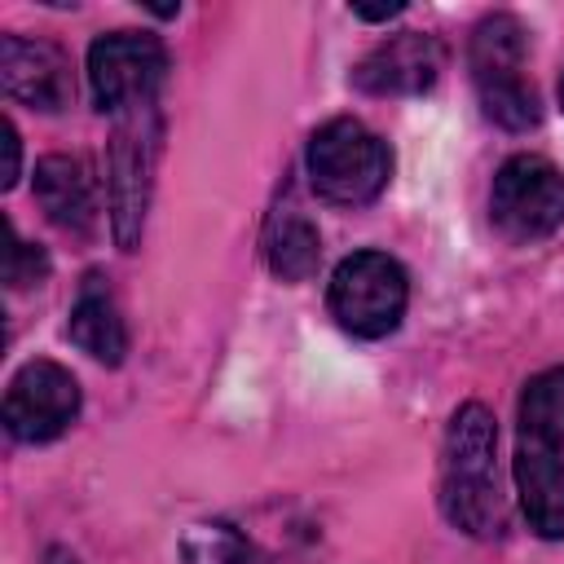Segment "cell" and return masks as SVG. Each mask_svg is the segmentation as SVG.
I'll use <instances>...</instances> for the list:
<instances>
[{
	"instance_id": "ac0fdd59",
	"label": "cell",
	"mask_w": 564,
	"mask_h": 564,
	"mask_svg": "<svg viewBox=\"0 0 564 564\" xmlns=\"http://www.w3.org/2000/svg\"><path fill=\"white\" fill-rule=\"evenodd\" d=\"M0 141H4V176H0V185L13 189L18 185V163H22V141H18V128L9 119H0Z\"/></svg>"
},
{
	"instance_id": "30bf717a",
	"label": "cell",
	"mask_w": 564,
	"mask_h": 564,
	"mask_svg": "<svg viewBox=\"0 0 564 564\" xmlns=\"http://www.w3.org/2000/svg\"><path fill=\"white\" fill-rule=\"evenodd\" d=\"M445 53L436 44V35L427 31H401L383 44H375L357 66H352V84L370 97H414L427 93L441 79Z\"/></svg>"
},
{
	"instance_id": "ffe728a7",
	"label": "cell",
	"mask_w": 564,
	"mask_h": 564,
	"mask_svg": "<svg viewBox=\"0 0 564 564\" xmlns=\"http://www.w3.org/2000/svg\"><path fill=\"white\" fill-rule=\"evenodd\" d=\"M560 106H564V75H560Z\"/></svg>"
},
{
	"instance_id": "52a82bcc",
	"label": "cell",
	"mask_w": 564,
	"mask_h": 564,
	"mask_svg": "<svg viewBox=\"0 0 564 564\" xmlns=\"http://www.w3.org/2000/svg\"><path fill=\"white\" fill-rule=\"evenodd\" d=\"M154 159H159L154 106L119 115V128H115L110 154H106V185H110V229H115V242L123 251H132L141 238L150 185H154Z\"/></svg>"
},
{
	"instance_id": "277c9868",
	"label": "cell",
	"mask_w": 564,
	"mask_h": 564,
	"mask_svg": "<svg viewBox=\"0 0 564 564\" xmlns=\"http://www.w3.org/2000/svg\"><path fill=\"white\" fill-rule=\"evenodd\" d=\"M330 317L357 339H383L401 326L410 304L405 269L388 251H357L330 278Z\"/></svg>"
},
{
	"instance_id": "6da1fadb",
	"label": "cell",
	"mask_w": 564,
	"mask_h": 564,
	"mask_svg": "<svg viewBox=\"0 0 564 564\" xmlns=\"http://www.w3.org/2000/svg\"><path fill=\"white\" fill-rule=\"evenodd\" d=\"M498 423L480 401L454 410L441 449V511L467 538H498L507 529V502L498 494Z\"/></svg>"
},
{
	"instance_id": "d6986e66",
	"label": "cell",
	"mask_w": 564,
	"mask_h": 564,
	"mask_svg": "<svg viewBox=\"0 0 564 564\" xmlns=\"http://www.w3.org/2000/svg\"><path fill=\"white\" fill-rule=\"evenodd\" d=\"M401 9H405V4H375V9H370V4H352V13H357L361 22H388V18H397Z\"/></svg>"
},
{
	"instance_id": "4fadbf2b",
	"label": "cell",
	"mask_w": 564,
	"mask_h": 564,
	"mask_svg": "<svg viewBox=\"0 0 564 564\" xmlns=\"http://www.w3.org/2000/svg\"><path fill=\"white\" fill-rule=\"evenodd\" d=\"M66 335L79 352H88L93 361L101 366H119L128 357V322L106 286L101 273H88L75 304H70V322H66Z\"/></svg>"
},
{
	"instance_id": "7a4b0ae2",
	"label": "cell",
	"mask_w": 564,
	"mask_h": 564,
	"mask_svg": "<svg viewBox=\"0 0 564 564\" xmlns=\"http://www.w3.org/2000/svg\"><path fill=\"white\" fill-rule=\"evenodd\" d=\"M524 53L529 35L516 13H489L471 31V84L480 97L485 119H494L507 132H524L542 119L538 88L524 79Z\"/></svg>"
},
{
	"instance_id": "9c48e42d",
	"label": "cell",
	"mask_w": 564,
	"mask_h": 564,
	"mask_svg": "<svg viewBox=\"0 0 564 564\" xmlns=\"http://www.w3.org/2000/svg\"><path fill=\"white\" fill-rule=\"evenodd\" d=\"M0 84H4L9 101H22L44 115H57L75 101L70 57L48 40L4 35L0 40Z\"/></svg>"
},
{
	"instance_id": "5bb4252c",
	"label": "cell",
	"mask_w": 564,
	"mask_h": 564,
	"mask_svg": "<svg viewBox=\"0 0 564 564\" xmlns=\"http://www.w3.org/2000/svg\"><path fill=\"white\" fill-rule=\"evenodd\" d=\"M264 260L282 282H308L322 264L317 225L300 207H278L264 229Z\"/></svg>"
},
{
	"instance_id": "8fae6325",
	"label": "cell",
	"mask_w": 564,
	"mask_h": 564,
	"mask_svg": "<svg viewBox=\"0 0 564 564\" xmlns=\"http://www.w3.org/2000/svg\"><path fill=\"white\" fill-rule=\"evenodd\" d=\"M31 189L53 229L70 238H88L97 229V181L79 154H44Z\"/></svg>"
},
{
	"instance_id": "3957f363",
	"label": "cell",
	"mask_w": 564,
	"mask_h": 564,
	"mask_svg": "<svg viewBox=\"0 0 564 564\" xmlns=\"http://www.w3.org/2000/svg\"><path fill=\"white\" fill-rule=\"evenodd\" d=\"M304 167H308L317 198H326L335 207H361L383 194V185L392 176V154L361 119L339 115V119H326L308 137Z\"/></svg>"
},
{
	"instance_id": "9a60e30c",
	"label": "cell",
	"mask_w": 564,
	"mask_h": 564,
	"mask_svg": "<svg viewBox=\"0 0 564 564\" xmlns=\"http://www.w3.org/2000/svg\"><path fill=\"white\" fill-rule=\"evenodd\" d=\"M520 436L542 445H564V366L533 375L520 392Z\"/></svg>"
},
{
	"instance_id": "ba28073f",
	"label": "cell",
	"mask_w": 564,
	"mask_h": 564,
	"mask_svg": "<svg viewBox=\"0 0 564 564\" xmlns=\"http://www.w3.org/2000/svg\"><path fill=\"white\" fill-rule=\"evenodd\" d=\"M79 419V379L57 361H26L4 392V427L22 445H44Z\"/></svg>"
},
{
	"instance_id": "8992f818",
	"label": "cell",
	"mask_w": 564,
	"mask_h": 564,
	"mask_svg": "<svg viewBox=\"0 0 564 564\" xmlns=\"http://www.w3.org/2000/svg\"><path fill=\"white\" fill-rule=\"evenodd\" d=\"M167 79V48L145 31H110L88 44V93L101 115H128L154 106Z\"/></svg>"
},
{
	"instance_id": "7c38bea8",
	"label": "cell",
	"mask_w": 564,
	"mask_h": 564,
	"mask_svg": "<svg viewBox=\"0 0 564 564\" xmlns=\"http://www.w3.org/2000/svg\"><path fill=\"white\" fill-rule=\"evenodd\" d=\"M516 489L524 520L538 538L564 542V458L555 445L520 436L516 445Z\"/></svg>"
},
{
	"instance_id": "5b68a950",
	"label": "cell",
	"mask_w": 564,
	"mask_h": 564,
	"mask_svg": "<svg viewBox=\"0 0 564 564\" xmlns=\"http://www.w3.org/2000/svg\"><path fill=\"white\" fill-rule=\"evenodd\" d=\"M489 220L516 247L551 238L564 225V172L542 154L507 159L489 189Z\"/></svg>"
},
{
	"instance_id": "2e32d148",
	"label": "cell",
	"mask_w": 564,
	"mask_h": 564,
	"mask_svg": "<svg viewBox=\"0 0 564 564\" xmlns=\"http://www.w3.org/2000/svg\"><path fill=\"white\" fill-rule=\"evenodd\" d=\"M181 564H251V542L225 520H203L181 533Z\"/></svg>"
},
{
	"instance_id": "e0dca14e",
	"label": "cell",
	"mask_w": 564,
	"mask_h": 564,
	"mask_svg": "<svg viewBox=\"0 0 564 564\" xmlns=\"http://www.w3.org/2000/svg\"><path fill=\"white\" fill-rule=\"evenodd\" d=\"M44 278H48V256H44L40 247L22 242V238H18V229L9 225V251H4V282H9L13 291H22V286H40Z\"/></svg>"
}]
</instances>
